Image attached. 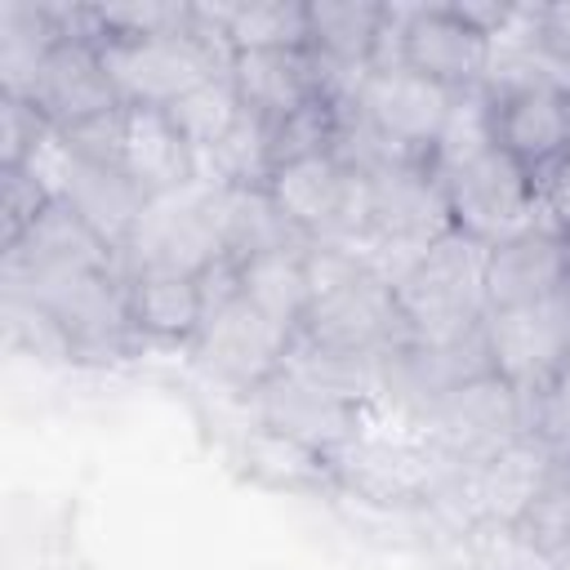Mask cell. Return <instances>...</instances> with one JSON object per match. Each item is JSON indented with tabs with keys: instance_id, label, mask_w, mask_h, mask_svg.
I'll return each instance as SVG.
<instances>
[{
	"instance_id": "6da1fadb",
	"label": "cell",
	"mask_w": 570,
	"mask_h": 570,
	"mask_svg": "<svg viewBox=\"0 0 570 570\" xmlns=\"http://www.w3.org/2000/svg\"><path fill=\"white\" fill-rule=\"evenodd\" d=\"M410 343L423 347H450L472 334H481L490 316L485 298V245L450 232L392 285Z\"/></svg>"
},
{
	"instance_id": "7a4b0ae2",
	"label": "cell",
	"mask_w": 570,
	"mask_h": 570,
	"mask_svg": "<svg viewBox=\"0 0 570 570\" xmlns=\"http://www.w3.org/2000/svg\"><path fill=\"white\" fill-rule=\"evenodd\" d=\"M232 49L223 31L191 4L187 31L165 36H111L102 45V67L125 107H174L196 85L227 76Z\"/></svg>"
},
{
	"instance_id": "3957f363",
	"label": "cell",
	"mask_w": 570,
	"mask_h": 570,
	"mask_svg": "<svg viewBox=\"0 0 570 570\" xmlns=\"http://www.w3.org/2000/svg\"><path fill=\"white\" fill-rule=\"evenodd\" d=\"M200 289H205V321L191 338L196 361L236 392H258L285 365L298 330H285L240 294L236 258L214 263L200 276Z\"/></svg>"
},
{
	"instance_id": "277c9868",
	"label": "cell",
	"mask_w": 570,
	"mask_h": 570,
	"mask_svg": "<svg viewBox=\"0 0 570 570\" xmlns=\"http://www.w3.org/2000/svg\"><path fill=\"white\" fill-rule=\"evenodd\" d=\"M227 258V187L191 178L174 191L147 196L129 245L120 249V272H183L205 276Z\"/></svg>"
},
{
	"instance_id": "5b68a950",
	"label": "cell",
	"mask_w": 570,
	"mask_h": 570,
	"mask_svg": "<svg viewBox=\"0 0 570 570\" xmlns=\"http://www.w3.org/2000/svg\"><path fill=\"white\" fill-rule=\"evenodd\" d=\"M330 468H334V485L379 508L432 503L459 476V463L441 454L423 432H374V428H356V436L330 454Z\"/></svg>"
},
{
	"instance_id": "8992f818",
	"label": "cell",
	"mask_w": 570,
	"mask_h": 570,
	"mask_svg": "<svg viewBox=\"0 0 570 570\" xmlns=\"http://www.w3.org/2000/svg\"><path fill=\"white\" fill-rule=\"evenodd\" d=\"M298 334H307L312 343L330 352L356 356V361H383L410 343L396 289L383 276L365 272L361 263L334 276L330 285L312 289V307Z\"/></svg>"
},
{
	"instance_id": "52a82bcc",
	"label": "cell",
	"mask_w": 570,
	"mask_h": 570,
	"mask_svg": "<svg viewBox=\"0 0 570 570\" xmlns=\"http://www.w3.org/2000/svg\"><path fill=\"white\" fill-rule=\"evenodd\" d=\"M530 432H534V401L494 370L441 392L423 410V436L459 468L481 463Z\"/></svg>"
},
{
	"instance_id": "ba28073f",
	"label": "cell",
	"mask_w": 570,
	"mask_h": 570,
	"mask_svg": "<svg viewBox=\"0 0 570 570\" xmlns=\"http://www.w3.org/2000/svg\"><path fill=\"white\" fill-rule=\"evenodd\" d=\"M436 178L445 187L454 232L481 240L485 249L543 223L539 183L503 147H490L485 156H476L459 169H445Z\"/></svg>"
},
{
	"instance_id": "9c48e42d",
	"label": "cell",
	"mask_w": 570,
	"mask_h": 570,
	"mask_svg": "<svg viewBox=\"0 0 570 570\" xmlns=\"http://www.w3.org/2000/svg\"><path fill=\"white\" fill-rule=\"evenodd\" d=\"M481 334L490 370L534 401L570 365V289L539 303L499 307L485 316Z\"/></svg>"
},
{
	"instance_id": "30bf717a",
	"label": "cell",
	"mask_w": 570,
	"mask_h": 570,
	"mask_svg": "<svg viewBox=\"0 0 570 570\" xmlns=\"http://www.w3.org/2000/svg\"><path fill=\"white\" fill-rule=\"evenodd\" d=\"M552 468H557V450L539 432H530V436L503 445L499 454L459 468V476L445 485V494L459 499L463 521L472 530H517Z\"/></svg>"
},
{
	"instance_id": "8fae6325",
	"label": "cell",
	"mask_w": 570,
	"mask_h": 570,
	"mask_svg": "<svg viewBox=\"0 0 570 570\" xmlns=\"http://www.w3.org/2000/svg\"><path fill=\"white\" fill-rule=\"evenodd\" d=\"M396 62L445 89H476L490 58V36L472 27L459 4H387Z\"/></svg>"
},
{
	"instance_id": "7c38bea8",
	"label": "cell",
	"mask_w": 570,
	"mask_h": 570,
	"mask_svg": "<svg viewBox=\"0 0 570 570\" xmlns=\"http://www.w3.org/2000/svg\"><path fill=\"white\" fill-rule=\"evenodd\" d=\"M361 178L370 191L365 240H383V245H401V249H428L454 232L445 187L428 160H396V165L370 169Z\"/></svg>"
},
{
	"instance_id": "4fadbf2b",
	"label": "cell",
	"mask_w": 570,
	"mask_h": 570,
	"mask_svg": "<svg viewBox=\"0 0 570 570\" xmlns=\"http://www.w3.org/2000/svg\"><path fill=\"white\" fill-rule=\"evenodd\" d=\"M249 396H254V414L263 428H276L321 454H334L361 428V401L334 392L330 383L303 374L289 361Z\"/></svg>"
},
{
	"instance_id": "5bb4252c",
	"label": "cell",
	"mask_w": 570,
	"mask_h": 570,
	"mask_svg": "<svg viewBox=\"0 0 570 570\" xmlns=\"http://www.w3.org/2000/svg\"><path fill=\"white\" fill-rule=\"evenodd\" d=\"M454 107V89L419 76L414 67L405 62H392V67H374L361 98H356V111L387 138L396 142L401 151L410 156H432L436 138H441V125Z\"/></svg>"
},
{
	"instance_id": "9a60e30c",
	"label": "cell",
	"mask_w": 570,
	"mask_h": 570,
	"mask_svg": "<svg viewBox=\"0 0 570 570\" xmlns=\"http://www.w3.org/2000/svg\"><path fill=\"white\" fill-rule=\"evenodd\" d=\"M27 102L58 129H80L125 107L102 67V45L89 40H58L40 62Z\"/></svg>"
},
{
	"instance_id": "2e32d148",
	"label": "cell",
	"mask_w": 570,
	"mask_h": 570,
	"mask_svg": "<svg viewBox=\"0 0 570 570\" xmlns=\"http://www.w3.org/2000/svg\"><path fill=\"white\" fill-rule=\"evenodd\" d=\"M570 289V240L539 223L521 236H508L485 249V298L490 312L539 303Z\"/></svg>"
},
{
	"instance_id": "e0dca14e",
	"label": "cell",
	"mask_w": 570,
	"mask_h": 570,
	"mask_svg": "<svg viewBox=\"0 0 570 570\" xmlns=\"http://www.w3.org/2000/svg\"><path fill=\"white\" fill-rule=\"evenodd\" d=\"M494 138L543 187L570 160V94L530 89L494 98Z\"/></svg>"
},
{
	"instance_id": "ac0fdd59",
	"label": "cell",
	"mask_w": 570,
	"mask_h": 570,
	"mask_svg": "<svg viewBox=\"0 0 570 570\" xmlns=\"http://www.w3.org/2000/svg\"><path fill=\"white\" fill-rule=\"evenodd\" d=\"M111 169H120L142 196H160L196 178V151L165 107H120Z\"/></svg>"
},
{
	"instance_id": "d6986e66",
	"label": "cell",
	"mask_w": 570,
	"mask_h": 570,
	"mask_svg": "<svg viewBox=\"0 0 570 570\" xmlns=\"http://www.w3.org/2000/svg\"><path fill=\"white\" fill-rule=\"evenodd\" d=\"M227 80L245 111L281 125L285 116L321 102V76L312 49H240L227 62Z\"/></svg>"
},
{
	"instance_id": "ffe728a7",
	"label": "cell",
	"mask_w": 570,
	"mask_h": 570,
	"mask_svg": "<svg viewBox=\"0 0 570 570\" xmlns=\"http://www.w3.org/2000/svg\"><path fill=\"white\" fill-rule=\"evenodd\" d=\"M134 330L151 343H191L205 321L200 276L183 272H129L125 276Z\"/></svg>"
},
{
	"instance_id": "44dd1931",
	"label": "cell",
	"mask_w": 570,
	"mask_h": 570,
	"mask_svg": "<svg viewBox=\"0 0 570 570\" xmlns=\"http://www.w3.org/2000/svg\"><path fill=\"white\" fill-rule=\"evenodd\" d=\"M4 263L18 267H120V254L102 245V236L62 200H49L27 236L4 249Z\"/></svg>"
},
{
	"instance_id": "7402d4cb",
	"label": "cell",
	"mask_w": 570,
	"mask_h": 570,
	"mask_svg": "<svg viewBox=\"0 0 570 570\" xmlns=\"http://www.w3.org/2000/svg\"><path fill=\"white\" fill-rule=\"evenodd\" d=\"M387 4L316 0L307 4V49L325 67H374Z\"/></svg>"
},
{
	"instance_id": "603a6c76",
	"label": "cell",
	"mask_w": 570,
	"mask_h": 570,
	"mask_svg": "<svg viewBox=\"0 0 570 570\" xmlns=\"http://www.w3.org/2000/svg\"><path fill=\"white\" fill-rule=\"evenodd\" d=\"M307 245H285V249H267L254 258L236 263V285L240 294L267 312L272 321H281L285 330H298L307 307H312V285H307Z\"/></svg>"
},
{
	"instance_id": "cb8c5ba5",
	"label": "cell",
	"mask_w": 570,
	"mask_h": 570,
	"mask_svg": "<svg viewBox=\"0 0 570 570\" xmlns=\"http://www.w3.org/2000/svg\"><path fill=\"white\" fill-rule=\"evenodd\" d=\"M236 459H240L245 476L267 485V490L298 494V490H316V485L334 481L330 454H321V450H312V445H303V441H294V436H285L276 428H263V423H254L240 436Z\"/></svg>"
},
{
	"instance_id": "d4e9b609",
	"label": "cell",
	"mask_w": 570,
	"mask_h": 570,
	"mask_svg": "<svg viewBox=\"0 0 570 570\" xmlns=\"http://www.w3.org/2000/svg\"><path fill=\"white\" fill-rule=\"evenodd\" d=\"M62 205H71V209L102 236V245L120 254V249L129 245V236H134V223H138L147 196H142L120 169H111V165H94V160H89L85 174L76 178V187H71V196H67Z\"/></svg>"
},
{
	"instance_id": "484cf974",
	"label": "cell",
	"mask_w": 570,
	"mask_h": 570,
	"mask_svg": "<svg viewBox=\"0 0 570 570\" xmlns=\"http://www.w3.org/2000/svg\"><path fill=\"white\" fill-rule=\"evenodd\" d=\"M223 31L227 49H307V4L258 0V4H200Z\"/></svg>"
},
{
	"instance_id": "4316f807",
	"label": "cell",
	"mask_w": 570,
	"mask_h": 570,
	"mask_svg": "<svg viewBox=\"0 0 570 570\" xmlns=\"http://www.w3.org/2000/svg\"><path fill=\"white\" fill-rule=\"evenodd\" d=\"M272 169H276L272 125L254 111H240V120L205 156H196V178H209L218 187H267Z\"/></svg>"
},
{
	"instance_id": "83f0119b",
	"label": "cell",
	"mask_w": 570,
	"mask_h": 570,
	"mask_svg": "<svg viewBox=\"0 0 570 570\" xmlns=\"http://www.w3.org/2000/svg\"><path fill=\"white\" fill-rule=\"evenodd\" d=\"M490 147H499L494 138V98L476 85V89H459L454 94V107L441 125V138L428 156L432 174H445V169H459L476 156H485Z\"/></svg>"
},
{
	"instance_id": "f1b7e54d",
	"label": "cell",
	"mask_w": 570,
	"mask_h": 570,
	"mask_svg": "<svg viewBox=\"0 0 570 570\" xmlns=\"http://www.w3.org/2000/svg\"><path fill=\"white\" fill-rule=\"evenodd\" d=\"M165 111H169L174 129L187 138V147H191L196 156H205V151L240 120L245 102H240V94L232 89L227 76H214V80L196 85L191 94H183V98H178L174 107H165Z\"/></svg>"
},
{
	"instance_id": "f546056e",
	"label": "cell",
	"mask_w": 570,
	"mask_h": 570,
	"mask_svg": "<svg viewBox=\"0 0 570 570\" xmlns=\"http://www.w3.org/2000/svg\"><path fill=\"white\" fill-rule=\"evenodd\" d=\"M517 534L525 543H534L543 557H561L570 552V459L557 454V468L548 472L539 499L530 503V512L521 517Z\"/></svg>"
},
{
	"instance_id": "4dcf8cb0",
	"label": "cell",
	"mask_w": 570,
	"mask_h": 570,
	"mask_svg": "<svg viewBox=\"0 0 570 570\" xmlns=\"http://www.w3.org/2000/svg\"><path fill=\"white\" fill-rule=\"evenodd\" d=\"M85 165H89V160H85V151L71 142V134L58 129V125H45L18 169H22L49 200H67L71 187H76V178L85 174Z\"/></svg>"
},
{
	"instance_id": "1f68e13d",
	"label": "cell",
	"mask_w": 570,
	"mask_h": 570,
	"mask_svg": "<svg viewBox=\"0 0 570 570\" xmlns=\"http://www.w3.org/2000/svg\"><path fill=\"white\" fill-rule=\"evenodd\" d=\"M4 338H9V347L27 352L36 361H71V343H67L62 325L22 294H4Z\"/></svg>"
},
{
	"instance_id": "d6a6232c",
	"label": "cell",
	"mask_w": 570,
	"mask_h": 570,
	"mask_svg": "<svg viewBox=\"0 0 570 570\" xmlns=\"http://www.w3.org/2000/svg\"><path fill=\"white\" fill-rule=\"evenodd\" d=\"M472 570H552V557H543L517 530H481Z\"/></svg>"
},
{
	"instance_id": "836d02e7",
	"label": "cell",
	"mask_w": 570,
	"mask_h": 570,
	"mask_svg": "<svg viewBox=\"0 0 570 570\" xmlns=\"http://www.w3.org/2000/svg\"><path fill=\"white\" fill-rule=\"evenodd\" d=\"M45 125H49V120H45L27 98L0 94V169H18Z\"/></svg>"
},
{
	"instance_id": "e575fe53",
	"label": "cell",
	"mask_w": 570,
	"mask_h": 570,
	"mask_svg": "<svg viewBox=\"0 0 570 570\" xmlns=\"http://www.w3.org/2000/svg\"><path fill=\"white\" fill-rule=\"evenodd\" d=\"M4 178V196H0V209H4V249H13L27 227L40 218V209L49 205V196L22 174V169H0Z\"/></svg>"
},
{
	"instance_id": "d590c367",
	"label": "cell",
	"mask_w": 570,
	"mask_h": 570,
	"mask_svg": "<svg viewBox=\"0 0 570 570\" xmlns=\"http://www.w3.org/2000/svg\"><path fill=\"white\" fill-rule=\"evenodd\" d=\"M539 209H543V223L570 240V160L539 187Z\"/></svg>"
},
{
	"instance_id": "8d00e7d4",
	"label": "cell",
	"mask_w": 570,
	"mask_h": 570,
	"mask_svg": "<svg viewBox=\"0 0 570 570\" xmlns=\"http://www.w3.org/2000/svg\"><path fill=\"white\" fill-rule=\"evenodd\" d=\"M543 45L570 67V4H543Z\"/></svg>"
}]
</instances>
